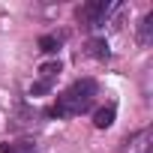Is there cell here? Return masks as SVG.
I'll return each mask as SVG.
<instances>
[{"instance_id": "6da1fadb", "label": "cell", "mask_w": 153, "mask_h": 153, "mask_svg": "<svg viewBox=\"0 0 153 153\" xmlns=\"http://www.w3.org/2000/svg\"><path fill=\"white\" fill-rule=\"evenodd\" d=\"M93 96H96V81L93 78H81V81H75L72 87H66L57 96L51 114L54 117H75V114H81V111H87L93 105Z\"/></svg>"}, {"instance_id": "7a4b0ae2", "label": "cell", "mask_w": 153, "mask_h": 153, "mask_svg": "<svg viewBox=\"0 0 153 153\" xmlns=\"http://www.w3.org/2000/svg\"><path fill=\"white\" fill-rule=\"evenodd\" d=\"M108 3L105 0H96V3H87L84 9H78V18H84L87 21V27H96V24H102V18L108 15Z\"/></svg>"}, {"instance_id": "3957f363", "label": "cell", "mask_w": 153, "mask_h": 153, "mask_svg": "<svg viewBox=\"0 0 153 153\" xmlns=\"http://www.w3.org/2000/svg\"><path fill=\"white\" fill-rule=\"evenodd\" d=\"M114 117H117V108H114V105H105V108H99V111L93 114V126H96V129H108V126L114 123Z\"/></svg>"}, {"instance_id": "277c9868", "label": "cell", "mask_w": 153, "mask_h": 153, "mask_svg": "<svg viewBox=\"0 0 153 153\" xmlns=\"http://www.w3.org/2000/svg\"><path fill=\"white\" fill-rule=\"evenodd\" d=\"M0 153H36L33 141H6L0 144Z\"/></svg>"}, {"instance_id": "5b68a950", "label": "cell", "mask_w": 153, "mask_h": 153, "mask_svg": "<svg viewBox=\"0 0 153 153\" xmlns=\"http://www.w3.org/2000/svg\"><path fill=\"white\" fill-rule=\"evenodd\" d=\"M150 39H153V15H144L141 24H138V42L150 45Z\"/></svg>"}, {"instance_id": "8992f818", "label": "cell", "mask_w": 153, "mask_h": 153, "mask_svg": "<svg viewBox=\"0 0 153 153\" xmlns=\"http://www.w3.org/2000/svg\"><path fill=\"white\" fill-rule=\"evenodd\" d=\"M39 75H42L39 81H48V84H54V78L60 75V60H51V63H42V66H39Z\"/></svg>"}, {"instance_id": "52a82bcc", "label": "cell", "mask_w": 153, "mask_h": 153, "mask_svg": "<svg viewBox=\"0 0 153 153\" xmlns=\"http://www.w3.org/2000/svg\"><path fill=\"white\" fill-rule=\"evenodd\" d=\"M57 48H60V39H57V36H39V51L54 54Z\"/></svg>"}, {"instance_id": "ba28073f", "label": "cell", "mask_w": 153, "mask_h": 153, "mask_svg": "<svg viewBox=\"0 0 153 153\" xmlns=\"http://www.w3.org/2000/svg\"><path fill=\"white\" fill-rule=\"evenodd\" d=\"M90 54H93V57H108V45H105V39H93V42H90Z\"/></svg>"}, {"instance_id": "9c48e42d", "label": "cell", "mask_w": 153, "mask_h": 153, "mask_svg": "<svg viewBox=\"0 0 153 153\" xmlns=\"http://www.w3.org/2000/svg\"><path fill=\"white\" fill-rule=\"evenodd\" d=\"M48 90H51V84H48V81H36V84L30 87V96H39V93H48Z\"/></svg>"}]
</instances>
